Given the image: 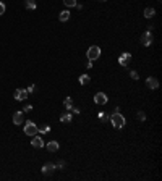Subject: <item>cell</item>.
Here are the masks:
<instances>
[{
	"label": "cell",
	"mask_w": 162,
	"mask_h": 181,
	"mask_svg": "<svg viewBox=\"0 0 162 181\" xmlns=\"http://www.w3.org/2000/svg\"><path fill=\"white\" fill-rule=\"evenodd\" d=\"M63 107L67 108V110H71V107H73V100H71V97H65V100H63Z\"/></svg>",
	"instance_id": "cell-18"
},
{
	"label": "cell",
	"mask_w": 162,
	"mask_h": 181,
	"mask_svg": "<svg viewBox=\"0 0 162 181\" xmlns=\"http://www.w3.org/2000/svg\"><path fill=\"white\" fill-rule=\"evenodd\" d=\"M31 110H33V105H26V107L23 108V112H24V113H29Z\"/></svg>",
	"instance_id": "cell-27"
},
{
	"label": "cell",
	"mask_w": 162,
	"mask_h": 181,
	"mask_svg": "<svg viewBox=\"0 0 162 181\" xmlns=\"http://www.w3.org/2000/svg\"><path fill=\"white\" fill-rule=\"evenodd\" d=\"M47 151H49V152H57V151H59V142H57V141H49V142H47Z\"/></svg>",
	"instance_id": "cell-12"
},
{
	"label": "cell",
	"mask_w": 162,
	"mask_h": 181,
	"mask_svg": "<svg viewBox=\"0 0 162 181\" xmlns=\"http://www.w3.org/2000/svg\"><path fill=\"white\" fill-rule=\"evenodd\" d=\"M73 120V115L70 112H65V113H62V117H60V121L62 123H70Z\"/></svg>",
	"instance_id": "cell-14"
},
{
	"label": "cell",
	"mask_w": 162,
	"mask_h": 181,
	"mask_svg": "<svg viewBox=\"0 0 162 181\" xmlns=\"http://www.w3.org/2000/svg\"><path fill=\"white\" fill-rule=\"evenodd\" d=\"M146 87L151 91H156L159 87V81H157V78H154V76H149V78H146Z\"/></svg>",
	"instance_id": "cell-6"
},
{
	"label": "cell",
	"mask_w": 162,
	"mask_h": 181,
	"mask_svg": "<svg viewBox=\"0 0 162 181\" xmlns=\"http://www.w3.org/2000/svg\"><path fill=\"white\" fill-rule=\"evenodd\" d=\"M24 134H28V136L38 134V126H36L34 121H26L24 123Z\"/></svg>",
	"instance_id": "cell-4"
},
{
	"label": "cell",
	"mask_w": 162,
	"mask_h": 181,
	"mask_svg": "<svg viewBox=\"0 0 162 181\" xmlns=\"http://www.w3.org/2000/svg\"><path fill=\"white\" fill-rule=\"evenodd\" d=\"M130 61H131V54H130V52H123V54L118 57V65L120 66H128Z\"/></svg>",
	"instance_id": "cell-5"
},
{
	"label": "cell",
	"mask_w": 162,
	"mask_h": 181,
	"mask_svg": "<svg viewBox=\"0 0 162 181\" xmlns=\"http://www.w3.org/2000/svg\"><path fill=\"white\" fill-rule=\"evenodd\" d=\"M55 170H57V168H55V163L49 162V163H45L44 167H42V175H45V176H47V175H52Z\"/></svg>",
	"instance_id": "cell-10"
},
{
	"label": "cell",
	"mask_w": 162,
	"mask_h": 181,
	"mask_svg": "<svg viewBox=\"0 0 162 181\" xmlns=\"http://www.w3.org/2000/svg\"><path fill=\"white\" fill-rule=\"evenodd\" d=\"M89 81H91V78L88 75H81L80 76V84L81 86H88V84H89Z\"/></svg>",
	"instance_id": "cell-16"
},
{
	"label": "cell",
	"mask_w": 162,
	"mask_h": 181,
	"mask_svg": "<svg viewBox=\"0 0 162 181\" xmlns=\"http://www.w3.org/2000/svg\"><path fill=\"white\" fill-rule=\"evenodd\" d=\"M59 19L62 23L68 21V19H70V12H68V10H62V12L59 13Z\"/></svg>",
	"instance_id": "cell-13"
},
{
	"label": "cell",
	"mask_w": 162,
	"mask_h": 181,
	"mask_svg": "<svg viewBox=\"0 0 162 181\" xmlns=\"http://www.w3.org/2000/svg\"><path fill=\"white\" fill-rule=\"evenodd\" d=\"M31 146L36 147V149H41V147H44L45 144H44V139L42 137H39V136H33V139H31Z\"/></svg>",
	"instance_id": "cell-9"
},
{
	"label": "cell",
	"mask_w": 162,
	"mask_h": 181,
	"mask_svg": "<svg viewBox=\"0 0 162 181\" xmlns=\"http://www.w3.org/2000/svg\"><path fill=\"white\" fill-rule=\"evenodd\" d=\"M153 33L151 31H146V33H143V36H141V39H139V42L144 45V47H149V45H153Z\"/></svg>",
	"instance_id": "cell-3"
},
{
	"label": "cell",
	"mask_w": 162,
	"mask_h": 181,
	"mask_svg": "<svg viewBox=\"0 0 162 181\" xmlns=\"http://www.w3.org/2000/svg\"><path fill=\"white\" fill-rule=\"evenodd\" d=\"M5 10H7V7H5V3L3 2H0V16L5 13Z\"/></svg>",
	"instance_id": "cell-25"
},
{
	"label": "cell",
	"mask_w": 162,
	"mask_h": 181,
	"mask_svg": "<svg viewBox=\"0 0 162 181\" xmlns=\"http://www.w3.org/2000/svg\"><path fill=\"white\" fill-rule=\"evenodd\" d=\"M38 131H39V133H50V126H47V125H44V126H41V128H38Z\"/></svg>",
	"instance_id": "cell-21"
},
{
	"label": "cell",
	"mask_w": 162,
	"mask_h": 181,
	"mask_svg": "<svg viewBox=\"0 0 162 181\" xmlns=\"http://www.w3.org/2000/svg\"><path fill=\"white\" fill-rule=\"evenodd\" d=\"M23 121H24V112H16L13 115V123L15 125H21Z\"/></svg>",
	"instance_id": "cell-11"
},
{
	"label": "cell",
	"mask_w": 162,
	"mask_h": 181,
	"mask_svg": "<svg viewBox=\"0 0 162 181\" xmlns=\"http://www.w3.org/2000/svg\"><path fill=\"white\" fill-rule=\"evenodd\" d=\"M136 118H138L139 121H144V120H146V113H144V112H138Z\"/></svg>",
	"instance_id": "cell-24"
},
{
	"label": "cell",
	"mask_w": 162,
	"mask_h": 181,
	"mask_svg": "<svg viewBox=\"0 0 162 181\" xmlns=\"http://www.w3.org/2000/svg\"><path fill=\"white\" fill-rule=\"evenodd\" d=\"M97 117H99V120H101V121H107V120H109L107 113H104V112H99V113H97Z\"/></svg>",
	"instance_id": "cell-20"
},
{
	"label": "cell",
	"mask_w": 162,
	"mask_h": 181,
	"mask_svg": "<svg viewBox=\"0 0 162 181\" xmlns=\"http://www.w3.org/2000/svg\"><path fill=\"white\" fill-rule=\"evenodd\" d=\"M28 91L26 89H16L15 91V100H20V102H23V100H26L28 99Z\"/></svg>",
	"instance_id": "cell-8"
},
{
	"label": "cell",
	"mask_w": 162,
	"mask_h": 181,
	"mask_svg": "<svg viewBox=\"0 0 162 181\" xmlns=\"http://www.w3.org/2000/svg\"><path fill=\"white\" fill-rule=\"evenodd\" d=\"M26 91H28V94H31V92H36V86H34V84H31Z\"/></svg>",
	"instance_id": "cell-26"
},
{
	"label": "cell",
	"mask_w": 162,
	"mask_h": 181,
	"mask_svg": "<svg viewBox=\"0 0 162 181\" xmlns=\"http://www.w3.org/2000/svg\"><path fill=\"white\" fill-rule=\"evenodd\" d=\"M86 55H88V60H91V61L101 58V47H97V45H91V47L88 49Z\"/></svg>",
	"instance_id": "cell-2"
},
{
	"label": "cell",
	"mask_w": 162,
	"mask_h": 181,
	"mask_svg": "<svg viewBox=\"0 0 162 181\" xmlns=\"http://www.w3.org/2000/svg\"><path fill=\"white\" fill-rule=\"evenodd\" d=\"M26 8H28V10H36V8H38L36 0H26Z\"/></svg>",
	"instance_id": "cell-17"
},
{
	"label": "cell",
	"mask_w": 162,
	"mask_h": 181,
	"mask_svg": "<svg viewBox=\"0 0 162 181\" xmlns=\"http://www.w3.org/2000/svg\"><path fill=\"white\" fill-rule=\"evenodd\" d=\"M112 123V126L115 128V129H122L125 125H127V120H125V117L122 115L120 112H115V113H112V117L109 118Z\"/></svg>",
	"instance_id": "cell-1"
},
{
	"label": "cell",
	"mask_w": 162,
	"mask_h": 181,
	"mask_svg": "<svg viewBox=\"0 0 162 181\" xmlns=\"http://www.w3.org/2000/svg\"><path fill=\"white\" fill-rule=\"evenodd\" d=\"M109 100V97L104 94V92H97L96 96H94V103H97V105H106Z\"/></svg>",
	"instance_id": "cell-7"
},
{
	"label": "cell",
	"mask_w": 162,
	"mask_h": 181,
	"mask_svg": "<svg viewBox=\"0 0 162 181\" xmlns=\"http://www.w3.org/2000/svg\"><path fill=\"white\" fill-rule=\"evenodd\" d=\"M101 2H106V0H101Z\"/></svg>",
	"instance_id": "cell-30"
},
{
	"label": "cell",
	"mask_w": 162,
	"mask_h": 181,
	"mask_svg": "<svg viewBox=\"0 0 162 181\" xmlns=\"http://www.w3.org/2000/svg\"><path fill=\"white\" fill-rule=\"evenodd\" d=\"M63 5L68 8H75L76 7V0H63Z\"/></svg>",
	"instance_id": "cell-19"
},
{
	"label": "cell",
	"mask_w": 162,
	"mask_h": 181,
	"mask_svg": "<svg viewBox=\"0 0 162 181\" xmlns=\"http://www.w3.org/2000/svg\"><path fill=\"white\" fill-rule=\"evenodd\" d=\"M85 66H86V68H88V70H89V68H92V61H91V60H88Z\"/></svg>",
	"instance_id": "cell-29"
},
{
	"label": "cell",
	"mask_w": 162,
	"mask_h": 181,
	"mask_svg": "<svg viewBox=\"0 0 162 181\" xmlns=\"http://www.w3.org/2000/svg\"><path fill=\"white\" fill-rule=\"evenodd\" d=\"M154 15H156V10L154 8H151V7L144 8V16L146 18H154Z\"/></svg>",
	"instance_id": "cell-15"
},
{
	"label": "cell",
	"mask_w": 162,
	"mask_h": 181,
	"mask_svg": "<svg viewBox=\"0 0 162 181\" xmlns=\"http://www.w3.org/2000/svg\"><path fill=\"white\" fill-rule=\"evenodd\" d=\"M130 78L136 81V79H139V75H138V73H136V71H135V70H131V71H130Z\"/></svg>",
	"instance_id": "cell-23"
},
{
	"label": "cell",
	"mask_w": 162,
	"mask_h": 181,
	"mask_svg": "<svg viewBox=\"0 0 162 181\" xmlns=\"http://www.w3.org/2000/svg\"><path fill=\"white\" fill-rule=\"evenodd\" d=\"M71 112L75 113V115H78V113H80L81 110H80V108H78V107H71Z\"/></svg>",
	"instance_id": "cell-28"
},
{
	"label": "cell",
	"mask_w": 162,
	"mask_h": 181,
	"mask_svg": "<svg viewBox=\"0 0 162 181\" xmlns=\"http://www.w3.org/2000/svg\"><path fill=\"white\" fill-rule=\"evenodd\" d=\"M63 167H65V162H63V160H59V162L55 163V168H57V170H63Z\"/></svg>",
	"instance_id": "cell-22"
}]
</instances>
